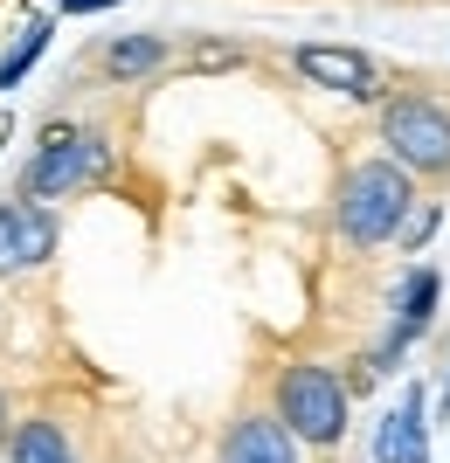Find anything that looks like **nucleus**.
<instances>
[{
  "instance_id": "0eeeda50",
  "label": "nucleus",
  "mask_w": 450,
  "mask_h": 463,
  "mask_svg": "<svg viewBox=\"0 0 450 463\" xmlns=\"http://www.w3.org/2000/svg\"><path fill=\"white\" fill-rule=\"evenodd\" d=\"M436 298H444V277H436V270H409V284H402V298H395V326H388V339H381V353L368 360V373H360V381L388 373V360H395L402 346H409V339H416L423 326H430Z\"/></svg>"
},
{
  "instance_id": "7ed1b4c3",
  "label": "nucleus",
  "mask_w": 450,
  "mask_h": 463,
  "mask_svg": "<svg viewBox=\"0 0 450 463\" xmlns=\"http://www.w3.org/2000/svg\"><path fill=\"white\" fill-rule=\"evenodd\" d=\"M381 146L416 180H450V104H436L423 90L388 97L381 104Z\"/></svg>"
},
{
  "instance_id": "6e6552de",
  "label": "nucleus",
  "mask_w": 450,
  "mask_h": 463,
  "mask_svg": "<svg viewBox=\"0 0 450 463\" xmlns=\"http://www.w3.org/2000/svg\"><path fill=\"white\" fill-rule=\"evenodd\" d=\"M298 436L284 422H277V408L271 415H235L229 436H222V463H298Z\"/></svg>"
},
{
  "instance_id": "ddd939ff",
  "label": "nucleus",
  "mask_w": 450,
  "mask_h": 463,
  "mask_svg": "<svg viewBox=\"0 0 450 463\" xmlns=\"http://www.w3.org/2000/svg\"><path fill=\"white\" fill-rule=\"evenodd\" d=\"M436 222H444V208H436V201H416L409 222H402V250H423V242L436 235Z\"/></svg>"
},
{
  "instance_id": "a211bd4d",
  "label": "nucleus",
  "mask_w": 450,
  "mask_h": 463,
  "mask_svg": "<svg viewBox=\"0 0 450 463\" xmlns=\"http://www.w3.org/2000/svg\"><path fill=\"white\" fill-rule=\"evenodd\" d=\"M444 402H450V387H444Z\"/></svg>"
},
{
  "instance_id": "f03ea898",
  "label": "nucleus",
  "mask_w": 450,
  "mask_h": 463,
  "mask_svg": "<svg viewBox=\"0 0 450 463\" xmlns=\"http://www.w3.org/2000/svg\"><path fill=\"white\" fill-rule=\"evenodd\" d=\"M277 422L292 429L298 443L333 449L347 436V381L319 360H298V367L277 373Z\"/></svg>"
},
{
  "instance_id": "dca6fc26",
  "label": "nucleus",
  "mask_w": 450,
  "mask_h": 463,
  "mask_svg": "<svg viewBox=\"0 0 450 463\" xmlns=\"http://www.w3.org/2000/svg\"><path fill=\"white\" fill-rule=\"evenodd\" d=\"M0 436H7V402H0Z\"/></svg>"
},
{
  "instance_id": "9d476101",
  "label": "nucleus",
  "mask_w": 450,
  "mask_h": 463,
  "mask_svg": "<svg viewBox=\"0 0 450 463\" xmlns=\"http://www.w3.org/2000/svg\"><path fill=\"white\" fill-rule=\"evenodd\" d=\"M167 56H174V42H167V35H125V42H111V49L98 56V70L118 77V83H132V77H153Z\"/></svg>"
},
{
  "instance_id": "423d86ee",
  "label": "nucleus",
  "mask_w": 450,
  "mask_h": 463,
  "mask_svg": "<svg viewBox=\"0 0 450 463\" xmlns=\"http://www.w3.org/2000/svg\"><path fill=\"white\" fill-rule=\"evenodd\" d=\"M56 242H62V229L49 208H35V201H7L0 208V277L42 270L56 256Z\"/></svg>"
},
{
  "instance_id": "39448f33",
  "label": "nucleus",
  "mask_w": 450,
  "mask_h": 463,
  "mask_svg": "<svg viewBox=\"0 0 450 463\" xmlns=\"http://www.w3.org/2000/svg\"><path fill=\"white\" fill-rule=\"evenodd\" d=\"M292 70L305 83H319V90L333 97H353V104H374L381 97V62L360 56V49H340V42H305V49H292Z\"/></svg>"
},
{
  "instance_id": "2eb2a0df",
  "label": "nucleus",
  "mask_w": 450,
  "mask_h": 463,
  "mask_svg": "<svg viewBox=\"0 0 450 463\" xmlns=\"http://www.w3.org/2000/svg\"><path fill=\"white\" fill-rule=\"evenodd\" d=\"M62 7H77V14H91V7H111V0H62Z\"/></svg>"
},
{
  "instance_id": "f3484780",
  "label": "nucleus",
  "mask_w": 450,
  "mask_h": 463,
  "mask_svg": "<svg viewBox=\"0 0 450 463\" xmlns=\"http://www.w3.org/2000/svg\"><path fill=\"white\" fill-rule=\"evenodd\" d=\"M0 138H7V118H0Z\"/></svg>"
},
{
  "instance_id": "f8f14e48",
  "label": "nucleus",
  "mask_w": 450,
  "mask_h": 463,
  "mask_svg": "<svg viewBox=\"0 0 450 463\" xmlns=\"http://www.w3.org/2000/svg\"><path fill=\"white\" fill-rule=\"evenodd\" d=\"M243 62H250V49H243V42H195V49H187V70H195V77L243 70Z\"/></svg>"
},
{
  "instance_id": "9b49d317",
  "label": "nucleus",
  "mask_w": 450,
  "mask_h": 463,
  "mask_svg": "<svg viewBox=\"0 0 450 463\" xmlns=\"http://www.w3.org/2000/svg\"><path fill=\"white\" fill-rule=\"evenodd\" d=\"M7 457H14V463H77V457H70V443H62V429L42 422V415L7 436Z\"/></svg>"
},
{
  "instance_id": "1a4fd4ad",
  "label": "nucleus",
  "mask_w": 450,
  "mask_h": 463,
  "mask_svg": "<svg viewBox=\"0 0 450 463\" xmlns=\"http://www.w3.org/2000/svg\"><path fill=\"white\" fill-rule=\"evenodd\" d=\"M423 387H409L402 394V408H395L388 422H381V436H374V463H423Z\"/></svg>"
},
{
  "instance_id": "20e7f679",
  "label": "nucleus",
  "mask_w": 450,
  "mask_h": 463,
  "mask_svg": "<svg viewBox=\"0 0 450 463\" xmlns=\"http://www.w3.org/2000/svg\"><path fill=\"white\" fill-rule=\"evenodd\" d=\"M104 174H111V138H104V132L49 125L42 146H35V166H28V180H21V194H49V201H62V194L98 187Z\"/></svg>"
},
{
  "instance_id": "4468645a",
  "label": "nucleus",
  "mask_w": 450,
  "mask_h": 463,
  "mask_svg": "<svg viewBox=\"0 0 450 463\" xmlns=\"http://www.w3.org/2000/svg\"><path fill=\"white\" fill-rule=\"evenodd\" d=\"M35 56H42V21H35V28H28V42H14V56L0 62V90H7V83H14V77H21V70H28V62H35Z\"/></svg>"
},
{
  "instance_id": "f257e3e1",
  "label": "nucleus",
  "mask_w": 450,
  "mask_h": 463,
  "mask_svg": "<svg viewBox=\"0 0 450 463\" xmlns=\"http://www.w3.org/2000/svg\"><path fill=\"white\" fill-rule=\"evenodd\" d=\"M416 208V174L402 159H353L347 174H340V194H333V229L347 250H381L402 235Z\"/></svg>"
}]
</instances>
